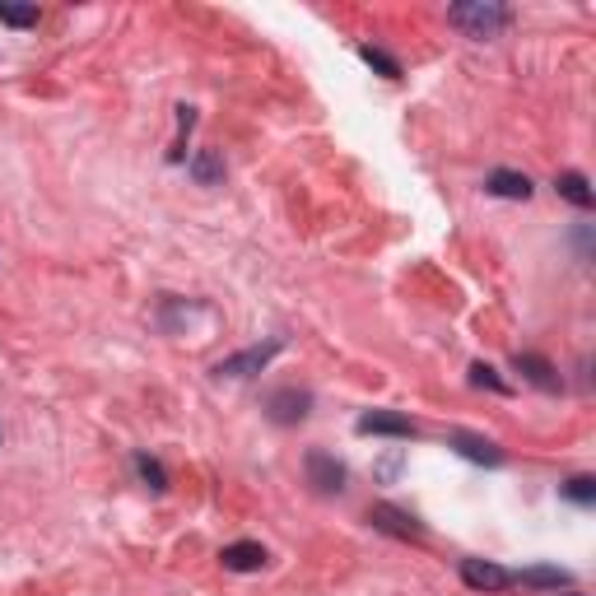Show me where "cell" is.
Segmentation results:
<instances>
[{
    "mask_svg": "<svg viewBox=\"0 0 596 596\" xmlns=\"http://www.w3.org/2000/svg\"><path fill=\"white\" fill-rule=\"evenodd\" d=\"M359 57L369 61V65H377V71H383L387 79H396V75H401V65H396L392 57H383V52H373V47H359Z\"/></svg>",
    "mask_w": 596,
    "mask_h": 596,
    "instance_id": "18",
    "label": "cell"
},
{
    "mask_svg": "<svg viewBox=\"0 0 596 596\" xmlns=\"http://www.w3.org/2000/svg\"><path fill=\"white\" fill-rule=\"evenodd\" d=\"M0 24L33 28V24H38V5H5V0H0Z\"/></svg>",
    "mask_w": 596,
    "mask_h": 596,
    "instance_id": "16",
    "label": "cell"
},
{
    "mask_svg": "<svg viewBox=\"0 0 596 596\" xmlns=\"http://www.w3.org/2000/svg\"><path fill=\"white\" fill-rule=\"evenodd\" d=\"M220 564L228 573H261L271 564V555H266V545H257V541H234L220 550Z\"/></svg>",
    "mask_w": 596,
    "mask_h": 596,
    "instance_id": "6",
    "label": "cell"
},
{
    "mask_svg": "<svg viewBox=\"0 0 596 596\" xmlns=\"http://www.w3.org/2000/svg\"><path fill=\"white\" fill-rule=\"evenodd\" d=\"M359 434H387V438H415V420L396 415V410H369V415H359Z\"/></svg>",
    "mask_w": 596,
    "mask_h": 596,
    "instance_id": "8",
    "label": "cell"
},
{
    "mask_svg": "<svg viewBox=\"0 0 596 596\" xmlns=\"http://www.w3.org/2000/svg\"><path fill=\"white\" fill-rule=\"evenodd\" d=\"M369 522L377 526V532H387V536H401V541H424V526L410 518V512L401 508H392V504H373L369 508Z\"/></svg>",
    "mask_w": 596,
    "mask_h": 596,
    "instance_id": "4",
    "label": "cell"
},
{
    "mask_svg": "<svg viewBox=\"0 0 596 596\" xmlns=\"http://www.w3.org/2000/svg\"><path fill=\"white\" fill-rule=\"evenodd\" d=\"M191 177L201 182V187H214V182H224V159L214 154V149H201V154L191 159Z\"/></svg>",
    "mask_w": 596,
    "mask_h": 596,
    "instance_id": "14",
    "label": "cell"
},
{
    "mask_svg": "<svg viewBox=\"0 0 596 596\" xmlns=\"http://www.w3.org/2000/svg\"><path fill=\"white\" fill-rule=\"evenodd\" d=\"M303 471H308V485L318 494H340L345 489V467L331 452H322V447H312V452L303 457Z\"/></svg>",
    "mask_w": 596,
    "mask_h": 596,
    "instance_id": "3",
    "label": "cell"
},
{
    "mask_svg": "<svg viewBox=\"0 0 596 596\" xmlns=\"http://www.w3.org/2000/svg\"><path fill=\"white\" fill-rule=\"evenodd\" d=\"M569 596H578V592H569Z\"/></svg>",
    "mask_w": 596,
    "mask_h": 596,
    "instance_id": "20",
    "label": "cell"
},
{
    "mask_svg": "<svg viewBox=\"0 0 596 596\" xmlns=\"http://www.w3.org/2000/svg\"><path fill=\"white\" fill-rule=\"evenodd\" d=\"M512 363H518V373H522L532 387H541V392H559V387H564V377L555 373L550 359H541V355H518Z\"/></svg>",
    "mask_w": 596,
    "mask_h": 596,
    "instance_id": "11",
    "label": "cell"
},
{
    "mask_svg": "<svg viewBox=\"0 0 596 596\" xmlns=\"http://www.w3.org/2000/svg\"><path fill=\"white\" fill-rule=\"evenodd\" d=\"M308 410H312V392H308V387H275V392L266 396V420L280 424V429L303 424Z\"/></svg>",
    "mask_w": 596,
    "mask_h": 596,
    "instance_id": "2",
    "label": "cell"
},
{
    "mask_svg": "<svg viewBox=\"0 0 596 596\" xmlns=\"http://www.w3.org/2000/svg\"><path fill=\"white\" fill-rule=\"evenodd\" d=\"M447 20H452V28H461L467 38H494L499 28H508V10L494 5V0H461V5L447 10Z\"/></svg>",
    "mask_w": 596,
    "mask_h": 596,
    "instance_id": "1",
    "label": "cell"
},
{
    "mask_svg": "<svg viewBox=\"0 0 596 596\" xmlns=\"http://www.w3.org/2000/svg\"><path fill=\"white\" fill-rule=\"evenodd\" d=\"M461 583L475 587V592H508L512 587V573L489 564V559H461Z\"/></svg>",
    "mask_w": 596,
    "mask_h": 596,
    "instance_id": "5",
    "label": "cell"
},
{
    "mask_svg": "<svg viewBox=\"0 0 596 596\" xmlns=\"http://www.w3.org/2000/svg\"><path fill=\"white\" fill-rule=\"evenodd\" d=\"M559 494H564L569 504H583V508H592V504H596V480H592V475H573L569 485H559Z\"/></svg>",
    "mask_w": 596,
    "mask_h": 596,
    "instance_id": "15",
    "label": "cell"
},
{
    "mask_svg": "<svg viewBox=\"0 0 596 596\" xmlns=\"http://www.w3.org/2000/svg\"><path fill=\"white\" fill-rule=\"evenodd\" d=\"M512 583H522V587H569L573 583V573L569 569H550V564H541V569H526V573H512Z\"/></svg>",
    "mask_w": 596,
    "mask_h": 596,
    "instance_id": "13",
    "label": "cell"
},
{
    "mask_svg": "<svg viewBox=\"0 0 596 596\" xmlns=\"http://www.w3.org/2000/svg\"><path fill=\"white\" fill-rule=\"evenodd\" d=\"M471 383H475V387H494V392H508V383H499V377H494V369H489V363H471Z\"/></svg>",
    "mask_w": 596,
    "mask_h": 596,
    "instance_id": "19",
    "label": "cell"
},
{
    "mask_svg": "<svg viewBox=\"0 0 596 596\" xmlns=\"http://www.w3.org/2000/svg\"><path fill=\"white\" fill-rule=\"evenodd\" d=\"M555 191L564 196L569 206H578V210H592V206H596V191H592V182H587L583 173H573V169L555 177Z\"/></svg>",
    "mask_w": 596,
    "mask_h": 596,
    "instance_id": "12",
    "label": "cell"
},
{
    "mask_svg": "<svg viewBox=\"0 0 596 596\" xmlns=\"http://www.w3.org/2000/svg\"><path fill=\"white\" fill-rule=\"evenodd\" d=\"M447 447L452 452H461L467 461H480V467H504V452H499V443H489V438H480V434H447Z\"/></svg>",
    "mask_w": 596,
    "mask_h": 596,
    "instance_id": "7",
    "label": "cell"
},
{
    "mask_svg": "<svg viewBox=\"0 0 596 596\" xmlns=\"http://www.w3.org/2000/svg\"><path fill=\"white\" fill-rule=\"evenodd\" d=\"M280 350V340H271V345H257V350H243V355H234V359H224L220 369V377H247V373H261L271 363V355Z\"/></svg>",
    "mask_w": 596,
    "mask_h": 596,
    "instance_id": "9",
    "label": "cell"
},
{
    "mask_svg": "<svg viewBox=\"0 0 596 596\" xmlns=\"http://www.w3.org/2000/svg\"><path fill=\"white\" fill-rule=\"evenodd\" d=\"M136 471H140V480H145V485L149 489H163V485H169V475H163V467H159V461L154 457H136Z\"/></svg>",
    "mask_w": 596,
    "mask_h": 596,
    "instance_id": "17",
    "label": "cell"
},
{
    "mask_svg": "<svg viewBox=\"0 0 596 596\" xmlns=\"http://www.w3.org/2000/svg\"><path fill=\"white\" fill-rule=\"evenodd\" d=\"M485 191L489 196H504V201H532V177L512 173V169H494L485 177Z\"/></svg>",
    "mask_w": 596,
    "mask_h": 596,
    "instance_id": "10",
    "label": "cell"
}]
</instances>
